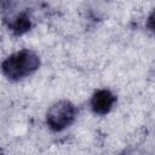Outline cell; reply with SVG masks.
<instances>
[{
	"label": "cell",
	"instance_id": "cell-3",
	"mask_svg": "<svg viewBox=\"0 0 155 155\" xmlns=\"http://www.w3.org/2000/svg\"><path fill=\"white\" fill-rule=\"evenodd\" d=\"M116 103V96L108 88L97 90L90 101V107L96 115H107Z\"/></svg>",
	"mask_w": 155,
	"mask_h": 155
},
{
	"label": "cell",
	"instance_id": "cell-6",
	"mask_svg": "<svg viewBox=\"0 0 155 155\" xmlns=\"http://www.w3.org/2000/svg\"><path fill=\"white\" fill-rule=\"evenodd\" d=\"M120 155H139V154H138V151L134 150V149H127V150L122 151Z\"/></svg>",
	"mask_w": 155,
	"mask_h": 155
},
{
	"label": "cell",
	"instance_id": "cell-5",
	"mask_svg": "<svg viewBox=\"0 0 155 155\" xmlns=\"http://www.w3.org/2000/svg\"><path fill=\"white\" fill-rule=\"evenodd\" d=\"M147 28L151 33H155V10H153L147 18Z\"/></svg>",
	"mask_w": 155,
	"mask_h": 155
},
{
	"label": "cell",
	"instance_id": "cell-2",
	"mask_svg": "<svg viewBox=\"0 0 155 155\" xmlns=\"http://www.w3.org/2000/svg\"><path fill=\"white\" fill-rule=\"evenodd\" d=\"M78 109L70 101H58L46 111V124L53 132H61L69 127L76 119Z\"/></svg>",
	"mask_w": 155,
	"mask_h": 155
},
{
	"label": "cell",
	"instance_id": "cell-1",
	"mask_svg": "<svg viewBox=\"0 0 155 155\" xmlns=\"http://www.w3.org/2000/svg\"><path fill=\"white\" fill-rule=\"evenodd\" d=\"M40 64L41 61L38 53L29 48H22L4 59L1 70L10 81H21L33 75L40 68Z\"/></svg>",
	"mask_w": 155,
	"mask_h": 155
},
{
	"label": "cell",
	"instance_id": "cell-4",
	"mask_svg": "<svg viewBox=\"0 0 155 155\" xmlns=\"http://www.w3.org/2000/svg\"><path fill=\"white\" fill-rule=\"evenodd\" d=\"M10 31L16 35L21 36L25 33H28L33 27V19L28 11H21L17 12L15 16H12L7 23Z\"/></svg>",
	"mask_w": 155,
	"mask_h": 155
}]
</instances>
